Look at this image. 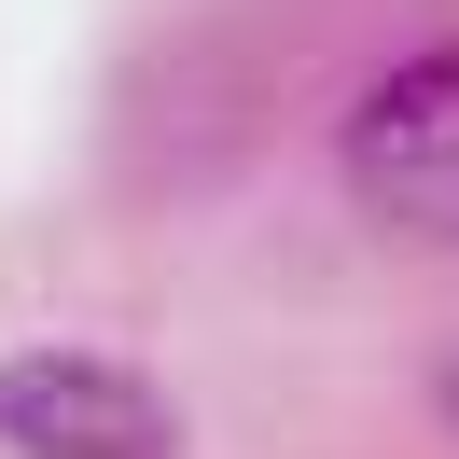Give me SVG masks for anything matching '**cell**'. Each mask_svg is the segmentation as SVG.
<instances>
[{
    "label": "cell",
    "instance_id": "1",
    "mask_svg": "<svg viewBox=\"0 0 459 459\" xmlns=\"http://www.w3.org/2000/svg\"><path fill=\"white\" fill-rule=\"evenodd\" d=\"M348 181H362L403 237H459V42L403 56L390 84L348 112Z\"/></svg>",
    "mask_w": 459,
    "mask_h": 459
},
{
    "label": "cell",
    "instance_id": "2",
    "mask_svg": "<svg viewBox=\"0 0 459 459\" xmlns=\"http://www.w3.org/2000/svg\"><path fill=\"white\" fill-rule=\"evenodd\" d=\"M0 446H29V459H168L181 418H168V390L126 376V362L29 348V362H0Z\"/></svg>",
    "mask_w": 459,
    "mask_h": 459
},
{
    "label": "cell",
    "instance_id": "3",
    "mask_svg": "<svg viewBox=\"0 0 459 459\" xmlns=\"http://www.w3.org/2000/svg\"><path fill=\"white\" fill-rule=\"evenodd\" d=\"M446 418H459V376H446Z\"/></svg>",
    "mask_w": 459,
    "mask_h": 459
}]
</instances>
